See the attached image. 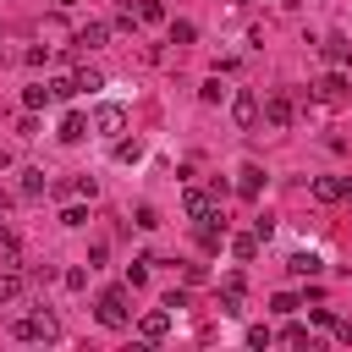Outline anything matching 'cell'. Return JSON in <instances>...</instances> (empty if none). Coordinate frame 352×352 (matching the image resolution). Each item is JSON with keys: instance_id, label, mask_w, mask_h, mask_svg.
Wrapping results in <instances>:
<instances>
[{"instance_id": "d6a6232c", "label": "cell", "mask_w": 352, "mask_h": 352, "mask_svg": "<svg viewBox=\"0 0 352 352\" xmlns=\"http://www.w3.org/2000/svg\"><path fill=\"white\" fill-rule=\"evenodd\" d=\"M346 198H352V176H346Z\"/></svg>"}, {"instance_id": "5b68a950", "label": "cell", "mask_w": 352, "mask_h": 352, "mask_svg": "<svg viewBox=\"0 0 352 352\" xmlns=\"http://www.w3.org/2000/svg\"><path fill=\"white\" fill-rule=\"evenodd\" d=\"M121 126H126V104H99V110H94V132L121 138Z\"/></svg>"}, {"instance_id": "4316f807", "label": "cell", "mask_w": 352, "mask_h": 352, "mask_svg": "<svg viewBox=\"0 0 352 352\" xmlns=\"http://www.w3.org/2000/svg\"><path fill=\"white\" fill-rule=\"evenodd\" d=\"M138 16H143V22H160V16H165V6H160V0H143V6H138Z\"/></svg>"}, {"instance_id": "ac0fdd59", "label": "cell", "mask_w": 352, "mask_h": 352, "mask_svg": "<svg viewBox=\"0 0 352 352\" xmlns=\"http://www.w3.org/2000/svg\"><path fill=\"white\" fill-rule=\"evenodd\" d=\"M44 170H22V198H44Z\"/></svg>"}, {"instance_id": "4dcf8cb0", "label": "cell", "mask_w": 352, "mask_h": 352, "mask_svg": "<svg viewBox=\"0 0 352 352\" xmlns=\"http://www.w3.org/2000/svg\"><path fill=\"white\" fill-rule=\"evenodd\" d=\"M270 341H275V336H270L264 324H253V330H248V346H270Z\"/></svg>"}, {"instance_id": "7402d4cb", "label": "cell", "mask_w": 352, "mask_h": 352, "mask_svg": "<svg viewBox=\"0 0 352 352\" xmlns=\"http://www.w3.org/2000/svg\"><path fill=\"white\" fill-rule=\"evenodd\" d=\"M16 297H22V275L6 270V275H0V302H16Z\"/></svg>"}, {"instance_id": "44dd1931", "label": "cell", "mask_w": 352, "mask_h": 352, "mask_svg": "<svg viewBox=\"0 0 352 352\" xmlns=\"http://www.w3.org/2000/svg\"><path fill=\"white\" fill-rule=\"evenodd\" d=\"M280 341H286V346H308V352H314V336H308L302 324H286V330H280Z\"/></svg>"}, {"instance_id": "e575fe53", "label": "cell", "mask_w": 352, "mask_h": 352, "mask_svg": "<svg viewBox=\"0 0 352 352\" xmlns=\"http://www.w3.org/2000/svg\"><path fill=\"white\" fill-rule=\"evenodd\" d=\"M0 209H6V192H0Z\"/></svg>"}, {"instance_id": "ffe728a7", "label": "cell", "mask_w": 352, "mask_h": 352, "mask_svg": "<svg viewBox=\"0 0 352 352\" xmlns=\"http://www.w3.org/2000/svg\"><path fill=\"white\" fill-rule=\"evenodd\" d=\"M231 253H236V258H253V253H258V231H248V236H231Z\"/></svg>"}, {"instance_id": "cb8c5ba5", "label": "cell", "mask_w": 352, "mask_h": 352, "mask_svg": "<svg viewBox=\"0 0 352 352\" xmlns=\"http://www.w3.org/2000/svg\"><path fill=\"white\" fill-rule=\"evenodd\" d=\"M60 226H72V231H77V226H88V209H82V204H72V209L60 214Z\"/></svg>"}, {"instance_id": "30bf717a", "label": "cell", "mask_w": 352, "mask_h": 352, "mask_svg": "<svg viewBox=\"0 0 352 352\" xmlns=\"http://www.w3.org/2000/svg\"><path fill=\"white\" fill-rule=\"evenodd\" d=\"M104 38H110V28H104V22H88V28H77V33H72V44H77V50H99Z\"/></svg>"}, {"instance_id": "f546056e", "label": "cell", "mask_w": 352, "mask_h": 352, "mask_svg": "<svg viewBox=\"0 0 352 352\" xmlns=\"http://www.w3.org/2000/svg\"><path fill=\"white\" fill-rule=\"evenodd\" d=\"M198 94H204V99H209V104H220V99H226V88H220V77H214V82H204V88H198Z\"/></svg>"}, {"instance_id": "277c9868", "label": "cell", "mask_w": 352, "mask_h": 352, "mask_svg": "<svg viewBox=\"0 0 352 352\" xmlns=\"http://www.w3.org/2000/svg\"><path fill=\"white\" fill-rule=\"evenodd\" d=\"M258 116H264V126L280 132V126H292V99H286V94H270V99L258 104Z\"/></svg>"}, {"instance_id": "52a82bcc", "label": "cell", "mask_w": 352, "mask_h": 352, "mask_svg": "<svg viewBox=\"0 0 352 352\" xmlns=\"http://www.w3.org/2000/svg\"><path fill=\"white\" fill-rule=\"evenodd\" d=\"M88 132H94V121H88V116H77V110H72V116H60V132H55V138H60V143H82V138H88Z\"/></svg>"}, {"instance_id": "8fae6325", "label": "cell", "mask_w": 352, "mask_h": 352, "mask_svg": "<svg viewBox=\"0 0 352 352\" xmlns=\"http://www.w3.org/2000/svg\"><path fill=\"white\" fill-rule=\"evenodd\" d=\"M314 94H319L324 104H336V99H346V77H341V72H330V77H319V82H314Z\"/></svg>"}, {"instance_id": "8992f818", "label": "cell", "mask_w": 352, "mask_h": 352, "mask_svg": "<svg viewBox=\"0 0 352 352\" xmlns=\"http://www.w3.org/2000/svg\"><path fill=\"white\" fill-rule=\"evenodd\" d=\"M165 330H170V308H165V302H160L154 314H143V319H138V336H143V341H160Z\"/></svg>"}, {"instance_id": "9a60e30c", "label": "cell", "mask_w": 352, "mask_h": 352, "mask_svg": "<svg viewBox=\"0 0 352 352\" xmlns=\"http://www.w3.org/2000/svg\"><path fill=\"white\" fill-rule=\"evenodd\" d=\"M286 270H292V275H319V270H324V258H319V253H292V258H286Z\"/></svg>"}, {"instance_id": "5bb4252c", "label": "cell", "mask_w": 352, "mask_h": 352, "mask_svg": "<svg viewBox=\"0 0 352 352\" xmlns=\"http://www.w3.org/2000/svg\"><path fill=\"white\" fill-rule=\"evenodd\" d=\"M220 242H226V220H198V248L214 253Z\"/></svg>"}, {"instance_id": "d6986e66", "label": "cell", "mask_w": 352, "mask_h": 352, "mask_svg": "<svg viewBox=\"0 0 352 352\" xmlns=\"http://www.w3.org/2000/svg\"><path fill=\"white\" fill-rule=\"evenodd\" d=\"M50 99H55V94H50V88H44V82H33V88H28V94H22V104H28V110H44V104H50Z\"/></svg>"}, {"instance_id": "2e32d148", "label": "cell", "mask_w": 352, "mask_h": 352, "mask_svg": "<svg viewBox=\"0 0 352 352\" xmlns=\"http://www.w3.org/2000/svg\"><path fill=\"white\" fill-rule=\"evenodd\" d=\"M324 60H330V66H346V60H352V44H346L341 33H336V38H324Z\"/></svg>"}, {"instance_id": "3957f363", "label": "cell", "mask_w": 352, "mask_h": 352, "mask_svg": "<svg viewBox=\"0 0 352 352\" xmlns=\"http://www.w3.org/2000/svg\"><path fill=\"white\" fill-rule=\"evenodd\" d=\"M182 209H187V220H226V214H220V204H214V192H198V187H187Z\"/></svg>"}, {"instance_id": "f1b7e54d", "label": "cell", "mask_w": 352, "mask_h": 352, "mask_svg": "<svg viewBox=\"0 0 352 352\" xmlns=\"http://www.w3.org/2000/svg\"><path fill=\"white\" fill-rule=\"evenodd\" d=\"M138 154H143L138 143H116V160H121V165H138Z\"/></svg>"}, {"instance_id": "7a4b0ae2", "label": "cell", "mask_w": 352, "mask_h": 352, "mask_svg": "<svg viewBox=\"0 0 352 352\" xmlns=\"http://www.w3.org/2000/svg\"><path fill=\"white\" fill-rule=\"evenodd\" d=\"M11 336H16V341H55L60 324H55V314H22V319L11 324Z\"/></svg>"}, {"instance_id": "484cf974", "label": "cell", "mask_w": 352, "mask_h": 352, "mask_svg": "<svg viewBox=\"0 0 352 352\" xmlns=\"http://www.w3.org/2000/svg\"><path fill=\"white\" fill-rule=\"evenodd\" d=\"M270 308H275V314H297V297H292V292H275Z\"/></svg>"}, {"instance_id": "603a6c76", "label": "cell", "mask_w": 352, "mask_h": 352, "mask_svg": "<svg viewBox=\"0 0 352 352\" xmlns=\"http://www.w3.org/2000/svg\"><path fill=\"white\" fill-rule=\"evenodd\" d=\"M192 38H198L192 22H170V44H192Z\"/></svg>"}, {"instance_id": "83f0119b", "label": "cell", "mask_w": 352, "mask_h": 352, "mask_svg": "<svg viewBox=\"0 0 352 352\" xmlns=\"http://www.w3.org/2000/svg\"><path fill=\"white\" fill-rule=\"evenodd\" d=\"M50 94H55V99H72V94H77V82H72V77H55V82H50Z\"/></svg>"}, {"instance_id": "d4e9b609", "label": "cell", "mask_w": 352, "mask_h": 352, "mask_svg": "<svg viewBox=\"0 0 352 352\" xmlns=\"http://www.w3.org/2000/svg\"><path fill=\"white\" fill-rule=\"evenodd\" d=\"M148 264H154V258H138V264L126 270V286H143V280H148Z\"/></svg>"}, {"instance_id": "9c48e42d", "label": "cell", "mask_w": 352, "mask_h": 352, "mask_svg": "<svg viewBox=\"0 0 352 352\" xmlns=\"http://www.w3.org/2000/svg\"><path fill=\"white\" fill-rule=\"evenodd\" d=\"M242 292H248L242 275H226V280H220V308H226V314H242Z\"/></svg>"}, {"instance_id": "6da1fadb", "label": "cell", "mask_w": 352, "mask_h": 352, "mask_svg": "<svg viewBox=\"0 0 352 352\" xmlns=\"http://www.w3.org/2000/svg\"><path fill=\"white\" fill-rule=\"evenodd\" d=\"M94 314H99V324H110V330H126V324H132V308H126V292H121V286L99 292Z\"/></svg>"}, {"instance_id": "e0dca14e", "label": "cell", "mask_w": 352, "mask_h": 352, "mask_svg": "<svg viewBox=\"0 0 352 352\" xmlns=\"http://www.w3.org/2000/svg\"><path fill=\"white\" fill-rule=\"evenodd\" d=\"M72 82H77V94H82V88H88V94H94V88H104V77H99L94 66H77V72H72Z\"/></svg>"}, {"instance_id": "1f68e13d", "label": "cell", "mask_w": 352, "mask_h": 352, "mask_svg": "<svg viewBox=\"0 0 352 352\" xmlns=\"http://www.w3.org/2000/svg\"><path fill=\"white\" fill-rule=\"evenodd\" d=\"M336 336H341V341L352 346V319H336Z\"/></svg>"}, {"instance_id": "836d02e7", "label": "cell", "mask_w": 352, "mask_h": 352, "mask_svg": "<svg viewBox=\"0 0 352 352\" xmlns=\"http://www.w3.org/2000/svg\"><path fill=\"white\" fill-rule=\"evenodd\" d=\"M55 6H77V0H55Z\"/></svg>"}, {"instance_id": "ba28073f", "label": "cell", "mask_w": 352, "mask_h": 352, "mask_svg": "<svg viewBox=\"0 0 352 352\" xmlns=\"http://www.w3.org/2000/svg\"><path fill=\"white\" fill-rule=\"evenodd\" d=\"M231 116H236V126H253L258 121V99L242 88V94H231Z\"/></svg>"}, {"instance_id": "7c38bea8", "label": "cell", "mask_w": 352, "mask_h": 352, "mask_svg": "<svg viewBox=\"0 0 352 352\" xmlns=\"http://www.w3.org/2000/svg\"><path fill=\"white\" fill-rule=\"evenodd\" d=\"M236 192H242V198H258V192H264V170H258V165H242V170H236Z\"/></svg>"}, {"instance_id": "4fadbf2b", "label": "cell", "mask_w": 352, "mask_h": 352, "mask_svg": "<svg viewBox=\"0 0 352 352\" xmlns=\"http://www.w3.org/2000/svg\"><path fill=\"white\" fill-rule=\"evenodd\" d=\"M314 198L319 204H336V198H346V182L341 176H314Z\"/></svg>"}]
</instances>
